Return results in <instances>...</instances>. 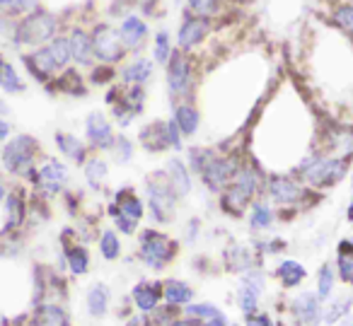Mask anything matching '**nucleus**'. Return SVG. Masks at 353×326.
I'll return each mask as SVG.
<instances>
[{
	"label": "nucleus",
	"instance_id": "f257e3e1",
	"mask_svg": "<svg viewBox=\"0 0 353 326\" xmlns=\"http://www.w3.org/2000/svg\"><path fill=\"white\" fill-rule=\"evenodd\" d=\"M266 174L254 160H245L230 186L218 194V205L230 218H245L250 205L264 194Z\"/></svg>",
	"mask_w": 353,
	"mask_h": 326
},
{
	"label": "nucleus",
	"instance_id": "f03ea898",
	"mask_svg": "<svg viewBox=\"0 0 353 326\" xmlns=\"http://www.w3.org/2000/svg\"><path fill=\"white\" fill-rule=\"evenodd\" d=\"M351 152L346 155H324V152H310L295 167L293 176L303 181L312 191H329L339 186L351 172Z\"/></svg>",
	"mask_w": 353,
	"mask_h": 326
},
{
	"label": "nucleus",
	"instance_id": "7ed1b4c3",
	"mask_svg": "<svg viewBox=\"0 0 353 326\" xmlns=\"http://www.w3.org/2000/svg\"><path fill=\"white\" fill-rule=\"evenodd\" d=\"M70 63H73V59H70V46L65 34H59L46 46L32 49L22 56V65L27 68V73L41 85H49L56 75L70 68Z\"/></svg>",
	"mask_w": 353,
	"mask_h": 326
},
{
	"label": "nucleus",
	"instance_id": "20e7f679",
	"mask_svg": "<svg viewBox=\"0 0 353 326\" xmlns=\"http://www.w3.org/2000/svg\"><path fill=\"white\" fill-rule=\"evenodd\" d=\"M61 34V22L54 12L44 10V8H37V10L27 12L25 17L12 22V44L20 46V49H39L46 46L49 41H54Z\"/></svg>",
	"mask_w": 353,
	"mask_h": 326
},
{
	"label": "nucleus",
	"instance_id": "39448f33",
	"mask_svg": "<svg viewBox=\"0 0 353 326\" xmlns=\"http://www.w3.org/2000/svg\"><path fill=\"white\" fill-rule=\"evenodd\" d=\"M165 85L170 94V104L192 102L194 90H196V68H194V54L184 51H172L170 61L165 63Z\"/></svg>",
	"mask_w": 353,
	"mask_h": 326
},
{
	"label": "nucleus",
	"instance_id": "423d86ee",
	"mask_svg": "<svg viewBox=\"0 0 353 326\" xmlns=\"http://www.w3.org/2000/svg\"><path fill=\"white\" fill-rule=\"evenodd\" d=\"M41 155V143L30 133H17L6 145L0 147V167L10 176L25 179L37 167V160Z\"/></svg>",
	"mask_w": 353,
	"mask_h": 326
},
{
	"label": "nucleus",
	"instance_id": "0eeeda50",
	"mask_svg": "<svg viewBox=\"0 0 353 326\" xmlns=\"http://www.w3.org/2000/svg\"><path fill=\"white\" fill-rule=\"evenodd\" d=\"M143 196H145V210L150 213L152 223L167 225L174 220L179 198L172 191V186L167 184L165 172L157 170L143 179Z\"/></svg>",
	"mask_w": 353,
	"mask_h": 326
},
{
	"label": "nucleus",
	"instance_id": "6e6552de",
	"mask_svg": "<svg viewBox=\"0 0 353 326\" xmlns=\"http://www.w3.org/2000/svg\"><path fill=\"white\" fill-rule=\"evenodd\" d=\"M179 244L170 234L160 232L155 227H145L138 234V258L145 263L150 271H162L167 268L176 256Z\"/></svg>",
	"mask_w": 353,
	"mask_h": 326
},
{
	"label": "nucleus",
	"instance_id": "1a4fd4ad",
	"mask_svg": "<svg viewBox=\"0 0 353 326\" xmlns=\"http://www.w3.org/2000/svg\"><path fill=\"white\" fill-rule=\"evenodd\" d=\"M242 155L240 152H221V150H213V155L208 157V162L203 165L201 174H199V179H201V184L206 186L211 194H221L225 186L232 184V179L237 176V172H240L242 167Z\"/></svg>",
	"mask_w": 353,
	"mask_h": 326
},
{
	"label": "nucleus",
	"instance_id": "9d476101",
	"mask_svg": "<svg viewBox=\"0 0 353 326\" xmlns=\"http://www.w3.org/2000/svg\"><path fill=\"white\" fill-rule=\"evenodd\" d=\"M264 194L266 201L271 205H279V208H298L307 201L310 189L298 181L293 174H283V172H271L266 174V184H264Z\"/></svg>",
	"mask_w": 353,
	"mask_h": 326
},
{
	"label": "nucleus",
	"instance_id": "9b49d317",
	"mask_svg": "<svg viewBox=\"0 0 353 326\" xmlns=\"http://www.w3.org/2000/svg\"><path fill=\"white\" fill-rule=\"evenodd\" d=\"M25 179L34 186L37 194L59 196L61 191L68 186L70 170H68V165H65L63 160H59V157H44V160H41V165L34 167V170H32Z\"/></svg>",
	"mask_w": 353,
	"mask_h": 326
},
{
	"label": "nucleus",
	"instance_id": "f8f14e48",
	"mask_svg": "<svg viewBox=\"0 0 353 326\" xmlns=\"http://www.w3.org/2000/svg\"><path fill=\"white\" fill-rule=\"evenodd\" d=\"M90 39H92L94 63L114 65V68H117L128 56L126 51H123L121 41H119L117 27L109 25V22H97V25L90 30Z\"/></svg>",
	"mask_w": 353,
	"mask_h": 326
},
{
	"label": "nucleus",
	"instance_id": "ddd939ff",
	"mask_svg": "<svg viewBox=\"0 0 353 326\" xmlns=\"http://www.w3.org/2000/svg\"><path fill=\"white\" fill-rule=\"evenodd\" d=\"M211 32H213L211 17H196L184 12L182 22H179V30H176V49L184 51V54H194L211 37Z\"/></svg>",
	"mask_w": 353,
	"mask_h": 326
},
{
	"label": "nucleus",
	"instance_id": "4468645a",
	"mask_svg": "<svg viewBox=\"0 0 353 326\" xmlns=\"http://www.w3.org/2000/svg\"><path fill=\"white\" fill-rule=\"evenodd\" d=\"M117 32H119V41H121L123 51L133 56H141L143 49L148 46V39H150V27H148V22L143 20L141 15H136V12L123 15Z\"/></svg>",
	"mask_w": 353,
	"mask_h": 326
},
{
	"label": "nucleus",
	"instance_id": "2eb2a0df",
	"mask_svg": "<svg viewBox=\"0 0 353 326\" xmlns=\"http://www.w3.org/2000/svg\"><path fill=\"white\" fill-rule=\"evenodd\" d=\"M114 138H117L114 123L104 112H90L85 116V143L90 150L109 152L114 145Z\"/></svg>",
	"mask_w": 353,
	"mask_h": 326
},
{
	"label": "nucleus",
	"instance_id": "dca6fc26",
	"mask_svg": "<svg viewBox=\"0 0 353 326\" xmlns=\"http://www.w3.org/2000/svg\"><path fill=\"white\" fill-rule=\"evenodd\" d=\"M266 278L259 268H250L247 273H242L240 287H237V307L247 314H254L259 312V300L264 295Z\"/></svg>",
	"mask_w": 353,
	"mask_h": 326
},
{
	"label": "nucleus",
	"instance_id": "f3484780",
	"mask_svg": "<svg viewBox=\"0 0 353 326\" xmlns=\"http://www.w3.org/2000/svg\"><path fill=\"white\" fill-rule=\"evenodd\" d=\"M152 78H155V61L148 56H133L128 63L119 68L117 83L126 85V88H145Z\"/></svg>",
	"mask_w": 353,
	"mask_h": 326
},
{
	"label": "nucleus",
	"instance_id": "a211bd4d",
	"mask_svg": "<svg viewBox=\"0 0 353 326\" xmlns=\"http://www.w3.org/2000/svg\"><path fill=\"white\" fill-rule=\"evenodd\" d=\"M138 143L150 155H162L170 150V138H167V119H152L138 131Z\"/></svg>",
	"mask_w": 353,
	"mask_h": 326
},
{
	"label": "nucleus",
	"instance_id": "6ab92c4d",
	"mask_svg": "<svg viewBox=\"0 0 353 326\" xmlns=\"http://www.w3.org/2000/svg\"><path fill=\"white\" fill-rule=\"evenodd\" d=\"M162 172H165L167 184L172 186V191L176 194V198H187V196L194 191V174L189 172L187 162H184L179 155L170 157Z\"/></svg>",
	"mask_w": 353,
	"mask_h": 326
},
{
	"label": "nucleus",
	"instance_id": "aec40b11",
	"mask_svg": "<svg viewBox=\"0 0 353 326\" xmlns=\"http://www.w3.org/2000/svg\"><path fill=\"white\" fill-rule=\"evenodd\" d=\"M68 46H70V59L78 68H92L94 54H92V39L85 27H73L68 32Z\"/></svg>",
	"mask_w": 353,
	"mask_h": 326
},
{
	"label": "nucleus",
	"instance_id": "412c9836",
	"mask_svg": "<svg viewBox=\"0 0 353 326\" xmlns=\"http://www.w3.org/2000/svg\"><path fill=\"white\" fill-rule=\"evenodd\" d=\"M3 213H6V223H3V232H15L17 227H22L27 220V198L22 194V189H10L3 201Z\"/></svg>",
	"mask_w": 353,
	"mask_h": 326
},
{
	"label": "nucleus",
	"instance_id": "4be33fe9",
	"mask_svg": "<svg viewBox=\"0 0 353 326\" xmlns=\"http://www.w3.org/2000/svg\"><path fill=\"white\" fill-rule=\"evenodd\" d=\"M293 314L300 324L305 326H317L324 319V307L314 292H300L293 300Z\"/></svg>",
	"mask_w": 353,
	"mask_h": 326
},
{
	"label": "nucleus",
	"instance_id": "5701e85b",
	"mask_svg": "<svg viewBox=\"0 0 353 326\" xmlns=\"http://www.w3.org/2000/svg\"><path fill=\"white\" fill-rule=\"evenodd\" d=\"M133 305L141 314H152L162 302V281H141L131 292Z\"/></svg>",
	"mask_w": 353,
	"mask_h": 326
},
{
	"label": "nucleus",
	"instance_id": "b1692460",
	"mask_svg": "<svg viewBox=\"0 0 353 326\" xmlns=\"http://www.w3.org/2000/svg\"><path fill=\"white\" fill-rule=\"evenodd\" d=\"M54 143H56V147H59V152L65 157L68 162H73V165H78V167H83L85 162H88V157H90V147H88V143L83 141V138H78L75 133H63V131H59L54 136Z\"/></svg>",
	"mask_w": 353,
	"mask_h": 326
},
{
	"label": "nucleus",
	"instance_id": "393cba45",
	"mask_svg": "<svg viewBox=\"0 0 353 326\" xmlns=\"http://www.w3.org/2000/svg\"><path fill=\"white\" fill-rule=\"evenodd\" d=\"M172 121L176 123L182 138H194L199 133V126H201V114L194 107V102H179L172 107Z\"/></svg>",
	"mask_w": 353,
	"mask_h": 326
},
{
	"label": "nucleus",
	"instance_id": "a878e982",
	"mask_svg": "<svg viewBox=\"0 0 353 326\" xmlns=\"http://www.w3.org/2000/svg\"><path fill=\"white\" fill-rule=\"evenodd\" d=\"M112 203L119 208V213L126 215V218L136 220V223H141L143 218H145V201L138 196L136 189H131V186H123V189H119L117 194H114Z\"/></svg>",
	"mask_w": 353,
	"mask_h": 326
},
{
	"label": "nucleus",
	"instance_id": "bb28decb",
	"mask_svg": "<svg viewBox=\"0 0 353 326\" xmlns=\"http://www.w3.org/2000/svg\"><path fill=\"white\" fill-rule=\"evenodd\" d=\"M51 92H63V94H70V97H85L88 94V85H85V78L80 75L78 68H65L63 73H59L49 85Z\"/></svg>",
	"mask_w": 353,
	"mask_h": 326
},
{
	"label": "nucleus",
	"instance_id": "cd10ccee",
	"mask_svg": "<svg viewBox=\"0 0 353 326\" xmlns=\"http://www.w3.org/2000/svg\"><path fill=\"white\" fill-rule=\"evenodd\" d=\"M162 300L170 307L182 309L194 302V287L184 281H176V278H167V281H162Z\"/></svg>",
	"mask_w": 353,
	"mask_h": 326
},
{
	"label": "nucleus",
	"instance_id": "c85d7f7f",
	"mask_svg": "<svg viewBox=\"0 0 353 326\" xmlns=\"http://www.w3.org/2000/svg\"><path fill=\"white\" fill-rule=\"evenodd\" d=\"M32 326H70L68 312L56 302H44L32 312Z\"/></svg>",
	"mask_w": 353,
	"mask_h": 326
},
{
	"label": "nucleus",
	"instance_id": "c756f323",
	"mask_svg": "<svg viewBox=\"0 0 353 326\" xmlns=\"http://www.w3.org/2000/svg\"><path fill=\"white\" fill-rule=\"evenodd\" d=\"M247 220H250V230L252 232H264V230H271L276 223V210L274 205L269 203L266 198H256L254 203L250 205V210H247Z\"/></svg>",
	"mask_w": 353,
	"mask_h": 326
},
{
	"label": "nucleus",
	"instance_id": "7c9ffc66",
	"mask_svg": "<svg viewBox=\"0 0 353 326\" xmlns=\"http://www.w3.org/2000/svg\"><path fill=\"white\" fill-rule=\"evenodd\" d=\"M274 273L285 290H295V287L303 285V281L307 278V268L300 261H295V258H283V261L276 266Z\"/></svg>",
	"mask_w": 353,
	"mask_h": 326
},
{
	"label": "nucleus",
	"instance_id": "2f4dec72",
	"mask_svg": "<svg viewBox=\"0 0 353 326\" xmlns=\"http://www.w3.org/2000/svg\"><path fill=\"white\" fill-rule=\"evenodd\" d=\"M63 256L68 263V271L73 276H85L90 271V249L80 242H65L63 239Z\"/></svg>",
	"mask_w": 353,
	"mask_h": 326
},
{
	"label": "nucleus",
	"instance_id": "473e14b6",
	"mask_svg": "<svg viewBox=\"0 0 353 326\" xmlns=\"http://www.w3.org/2000/svg\"><path fill=\"white\" fill-rule=\"evenodd\" d=\"M0 90L6 94H22L27 90L25 78L6 56H0Z\"/></svg>",
	"mask_w": 353,
	"mask_h": 326
},
{
	"label": "nucleus",
	"instance_id": "72a5a7b5",
	"mask_svg": "<svg viewBox=\"0 0 353 326\" xmlns=\"http://www.w3.org/2000/svg\"><path fill=\"white\" fill-rule=\"evenodd\" d=\"M109 302H112V290H109L104 283H94L88 290V297H85V305H88L90 316L94 319H102L109 312Z\"/></svg>",
	"mask_w": 353,
	"mask_h": 326
},
{
	"label": "nucleus",
	"instance_id": "f704fd0d",
	"mask_svg": "<svg viewBox=\"0 0 353 326\" xmlns=\"http://www.w3.org/2000/svg\"><path fill=\"white\" fill-rule=\"evenodd\" d=\"M83 176H85V181H88L90 189L99 191L104 186V181H107V176H109L107 160H104V157H99V155H90L88 162L83 165Z\"/></svg>",
	"mask_w": 353,
	"mask_h": 326
},
{
	"label": "nucleus",
	"instance_id": "c9c22d12",
	"mask_svg": "<svg viewBox=\"0 0 353 326\" xmlns=\"http://www.w3.org/2000/svg\"><path fill=\"white\" fill-rule=\"evenodd\" d=\"M109 155H112V160L117 162V165H131L133 157H136V143L131 141V138L126 136V133H117V138H114V145L112 150H109Z\"/></svg>",
	"mask_w": 353,
	"mask_h": 326
},
{
	"label": "nucleus",
	"instance_id": "e433bc0d",
	"mask_svg": "<svg viewBox=\"0 0 353 326\" xmlns=\"http://www.w3.org/2000/svg\"><path fill=\"white\" fill-rule=\"evenodd\" d=\"M99 254H102L104 261H117L121 256V239H119L117 230L104 227L99 232Z\"/></svg>",
	"mask_w": 353,
	"mask_h": 326
},
{
	"label": "nucleus",
	"instance_id": "4c0bfd02",
	"mask_svg": "<svg viewBox=\"0 0 353 326\" xmlns=\"http://www.w3.org/2000/svg\"><path fill=\"white\" fill-rule=\"evenodd\" d=\"M334 287H336V271H334L329 263H324V266L317 271V287H314V295H317L322 302H327L329 297H332Z\"/></svg>",
	"mask_w": 353,
	"mask_h": 326
},
{
	"label": "nucleus",
	"instance_id": "58836bf2",
	"mask_svg": "<svg viewBox=\"0 0 353 326\" xmlns=\"http://www.w3.org/2000/svg\"><path fill=\"white\" fill-rule=\"evenodd\" d=\"M37 0H0V12L8 17V20H20L27 12L37 10Z\"/></svg>",
	"mask_w": 353,
	"mask_h": 326
},
{
	"label": "nucleus",
	"instance_id": "ea45409f",
	"mask_svg": "<svg viewBox=\"0 0 353 326\" xmlns=\"http://www.w3.org/2000/svg\"><path fill=\"white\" fill-rule=\"evenodd\" d=\"M88 80H90V85H94V88H109V85H114L119 80V70L114 68V65L94 63L92 68H90Z\"/></svg>",
	"mask_w": 353,
	"mask_h": 326
},
{
	"label": "nucleus",
	"instance_id": "a19ab883",
	"mask_svg": "<svg viewBox=\"0 0 353 326\" xmlns=\"http://www.w3.org/2000/svg\"><path fill=\"white\" fill-rule=\"evenodd\" d=\"M332 22L353 39V6L351 3H336L332 8Z\"/></svg>",
	"mask_w": 353,
	"mask_h": 326
},
{
	"label": "nucleus",
	"instance_id": "79ce46f5",
	"mask_svg": "<svg viewBox=\"0 0 353 326\" xmlns=\"http://www.w3.org/2000/svg\"><path fill=\"white\" fill-rule=\"evenodd\" d=\"M172 51H174V44H172V39H170V32L167 30L157 32V34L152 37V61L160 63V65L167 63L170 56H172Z\"/></svg>",
	"mask_w": 353,
	"mask_h": 326
},
{
	"label": "nucleus",
	"instance_id": "37998d69",
	"mask_svg": "<svg viewBox=\"0 0 353 326\" xmlns=\"http://www.w3.org/2000/svg\"><path fill=\"white\" fill-rule=\"evenodd\" d=\"M223 312L218 309L216 305H211V302H192V305L184 307V316L187 319H194V321H208V319H216V316H221Z\"/></svg>",
	"mask_w": 353,
	"mask_h": 326
},
{
	"label": "nucleus",
	"instance_id": "c03bdc74",
	"mask_svg": "<svg viewBox=\"0 0 353 326\" xmlns=\"http://www.w3.org/2000/svg\"><path fill=\"white\" fill-rule=\"evenodd\" d=\"M225 261H228V268L230 271H237V273H247L252 266V254L247 252L245 247H230L225 254Z\"/></svg>",
	"mask_w": 353,
	"mask_h": 326
},
{
	"label": "nucleus",
	"instance_id": "a18cd8bd",
	"mask_svg": "<svg viewBox=\"0 0 353 326\" xmlns=\"http://www.w3.org/2000/svg\"><path fill=\"white\" fill-rule=\"evenodd\" d=\"M223 10V0H187V12L196 17H216Z\"/></svg>",
	"mask_w": 353,
	"mask_h": 326
},
{
	"label": "nucleus",
	"instance_id": "49530a36",
	"mask_svg": "<svg viewBox=\"0 0 353 326\" xmlns=\"http://www.w3.org/2000/svg\"><path fill=\"white\" fill-rule=\"evenodd\" d=\"M107 215L114 220V230H117V232L126 234V237H131V234L138 232V225L141 223H136V220H131V218H126V215L119 213V208L112 203V201H109V205H107Z\"/></svg>",
	"mask_w": 353,
	"mask_h": 326
},
{
	"label": "nucleus",
	"instance_id": "de8ad7c7",
	"mask_svg": "<svg viewBox=\"0 0 353 326\" xmlns=\"http://www.w3.org/2000/svg\"><path fill=\"white\" fill-rule=\"evenodd\" d=\"M213 155V147H201V145H194V147H189L187 150V167H189V172L192 174H201V170H203V165L208 162V157Z\"/></svg>",
	"mask_w": 353,
	"mask_h": 326
},
{
	"label": "nucleus",
	"instance_id": "09e8293b",
	"mask_svg": "<svg viewBox=\"0 0 353 326\" xmlns=\"http://www.w3.org/2000/svg\"><path fill=\"white\" fill-rule=\"evenodd\" d=\"M351 305H353L351 297H336V300H332L327 307H324V321H327V324H334V321L343 319V316L351 312Z\"/></svg>",
	"mask_w": 353,
	"mask_h": 326
},
{
	"label": "nucleus",
	"instance_id": "8fccbe9b",
	"mask_svg": "<svg viewBox=\"0 0 353 326\" xmlns=\"http://www.w3.org/2000/svg\"><path fill=\"white\" fill-rule=\"evenodd\" d=\"M123 99H126V104L131 107V112L136 114V116H143V112H145V102H148L145 88H126Z\"/></svg>",
	"mask_w": 353,
	"mask_h": 326
},
{
	"label": "nucleus",
	"instance_id": "3c124183",
	"mask_svg": "<svg viewBox=\"0 0 353 326\" xmlns=\"http://www.w3.org/2000/svg\"><path fill=\"white\" fill-rule=\"evenodd\" d=\"M336 276L341 283L353 285V258L348 256H336Z\"/></svg>",
	"mask_w": 353,
	"mask_h": 326
},
{
	"label": "nucleus",
	"instance_id": "603ef678",
	"mask_svg": "<svg viewBox=\"0 0 353 326\" xmlns=\"http://www.w3.org/2000/svg\"><path fill=\"white\" fill-rule=\"evenodd\" d=\"M167 138H170V150L174 152H184V138L176 128V123L172 119H167Z\"/></svg>",
	"mask_w": 353,
	"mask_h": 326
},
{
	"label": "nucleus",
	"instance_id": "864d4df0",
	"mask_svg": "<svg viewBox=\"0 0 353 326\" xmlns=\"http://www.w3.org/2000/svg\"><path fill=\"white\" fill-rule=\"evenodd\" d=\"M245 326H274V321L266 312H254V314L245 316Z\"/></svg>",
	"mask_w": 353,
	"mask_h": 326
},
{
	"label": "nucleus",
	"instance_id": "5fc2aeb1",
	"mask_svg": "<svg viewBox=\"0 0 353 326\" xmlns=\"http://www.w3.org/2000/svg\"><path fill=\"white\" fill-rule=\"evenodd\" d=\"M12 138V123L8 119H0V145H6Z\"/></svg>",
	"mask_w": 353,
	"mask_h": 326
},
{
	"label": "nucleus",
	"instance_id": "6e6d98bb",
	"mask_svg": "<svg viewBox=\"0 0 353 326\" xmlns=\"http://www.w3.org/2000/svg\"><path fill=\"white\" fill-rule=\"evenodd\" d=\"M336 256L353 258V242H351V239H341V242L336 244Z\"/></svg>",
	"mask_w": 353,
	"mask_h": 326
},
{
	"label": "nucleus",
	"instance_id": "4d7b16f0",
	"mask_svg": "<svg viewBox=\"0 0 353 326\" xmlns=\"http://www.w3.org/2000/svg\"><path fill=\"white\" fill-rule=\"evenodd\" d=\"M201 326H228V321H225V314L216 316V319H208V321H201Z\"/></svg>",
	"mask_w": 353,
	"mask_h": 326
},
{
	"label": "nucleus",
	"instance_id": "13d9d810",
	"mask_svg": "<svg viewBox=\"0 0 353 326\" xmlns=\"http://www.w3.org/2000/svg\"><path fill=\"white\" fill-rule=\"evenodd\" d=\"M12 114V109H10V104L6 102V99L0 97V119H8Z\"/></svg>",
	"mask_w": 353,
	"mask_h": 326
},
{
	"label": "nucleus",
	"instance_id": "bf43d9fd",
	"mask_svg": "<svg viewBox=\"0 0 353 326\" xmlns=\"http://www.w3.org/2000/svg\"><path fill=\"white\" fill-rule=\"evenodd\" d=\"M138 3H141L143 12H152V8H155L157 0H138Z\"/></svg>",
	"mask_w": 353,
	"mask_h": 326
},
{
	"label": "nucleus",
	"instance_id": "052dcab7",
	"mask_svg": "<svg viewBox=\"0 0 353 326\" xmlns=\"http://www.w3.org/2000/svg\"><path fill=\"white\" fill-rule=\"evenodd\" d=\"M346 220L353 225V196H351V203H348V208H346Z\"/></svg>",
	"mask_w": 353,
	"mask_h": 326
},
{
	"label": "nucleus",
	"instance_id": "680f3d73",
	"mask_svg": "<svg viewBox=\"0 0 353 326\" xmlns=\"http://www.w3.org/2000/svg\"><path fill=\"white\" fill-rule=\"evenodd\" d=\"M348 3H351V6H353V0H348Z\"/></svg>",
	"mask_w": 353,
	"mask_h": 326
},
{
	"label": "nucleus",
	"instance_id": "e2e57ef3",
	"mask_svg": "<svg viewBox=\"0 0 353 326\" xmlns=\"http://www.w3.org/2000/svg\"><path fill=\"white\" fill-rule=\"evenodd\" d=\"M351 242H353V234H351Z\"/></svg>",
	"mask_w": 353,
	"mask_h": 326
},
{
	"label": "nucleus",
	"instance_id": "0e129e2a",
	"mask_svg": "<svg viewBox=\"0 0 353 326\" xmlns=\"http://www.w3.org/2000/svg\"><path fill=\"white\" fill-rule=\"evenodd\" d=\"M351 326H353V321H351Z\"/></svg>",
	"mask_w": 353,
	"mask_h": 326
}]
</instances>
